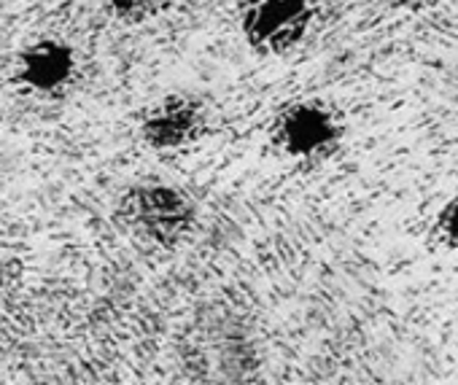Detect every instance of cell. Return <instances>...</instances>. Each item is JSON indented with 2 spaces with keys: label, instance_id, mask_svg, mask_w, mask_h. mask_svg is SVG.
<instances>
[{
  "label": "cell",
  "instance_id": "cell-1",
  "mask_svg": "<svg viewBox=\"0 0 458 385\" xmlns=\"http://www.w3.org/2000/svg\"><path fill=\"white\" fill-rule=\"evenodd\" d=\"M119 216L138 238L159 246H178L197 219L191 200L170 183H140L127 188L119 203Z\"/></svg>",
  "mask_w": 458,
  "mask_h": 385
},
{
  "label": "cell",
  "instance_id": "cell-2",
  "mask_svg": "<svg viewBox=\"0 0 458 385\" xmlns=\"http://www.w3.org/2000/svg\"><path fill=\"white\" fill-rule=\"evenodd\" d=\"M310 0H241L238 25L249 49L262 57H281L297 49L313 25Z\"/></svg>",
  "mask_w": 458,
  "mask_h": 385
},
{
  "label": "cell",
  "instance_id": "cell-3",
  "mask_svg": "<svg viewBox=\"0 0 458 385\" xmlns=\"http://www.w3.org/2000/svg\"><path fill=\"white\" fill-rule=\"evenodd\" d=\"M276 148L300 162L329 156L343 138L337 113L321 100H294L281 108L270 127Z\"/></svg>",
  "mask_w": 458,
  "mask_h": 385
},
{
  "label": "cell",
  "instance_id": "cell-4",
  "mask_svg": "<svg viewBox=\"0 0 458 385\" xmlns=\"http://www.w3.org/2000/svg\"><path fill=\"white\" fill-rule=\"evenodd\" d=\"M205 105L191 95H167L140 121V135L148 148L159 154H175L194 146L205 132Z\"/></svg>",
  "mask_w": 458,
  "mask_h": 385
},
{
  "label": "cell",
  "instance_id": "cell-5",
  "mask_svg": "<svg viewBox=\"0 0 458 385\" xmlns=\"http://www.w3.org/2000/svg\"><path fill=\"white\" fill-rule=\"evenodd\" d=\"M76 52L60 38H38L17 60V79L38 95H60L76 79Z\"/></svg>",
  "mask_w": 458,
  "mask_h": 385
},
{
  "label": "cell",
  "instance_id": "cell-6",
  "mask_svg": "<svg viewBox=\"0 0 458 385\" xmlns=\"http://www.w3.org/2000/svg\"><path fill=\"white\" fill-rule=\"evenodd\" d=\"M108 14H114L119 22L127 25H140L154 20L157 14H162L165 9H170L175 0H103Z\"/></svg>",
  "mask_w": 458,
  "mask_h": 385
},
{
  "label": "cell",
  "instance_id": "cell-7",
  "mask_svg": "<svg viewBox=\"0 0 458 385\" xmlns=\"http://www.w3.org/2000/svg\"><path fill=\"white\" fill-rule=\"evenodd\" d=\"M437 235L450 248L458 251V195L445 203V208L437 216Z\"/></svg>",
  "mask_w": 458,
  "mask_h": 385
}]
</instances>
